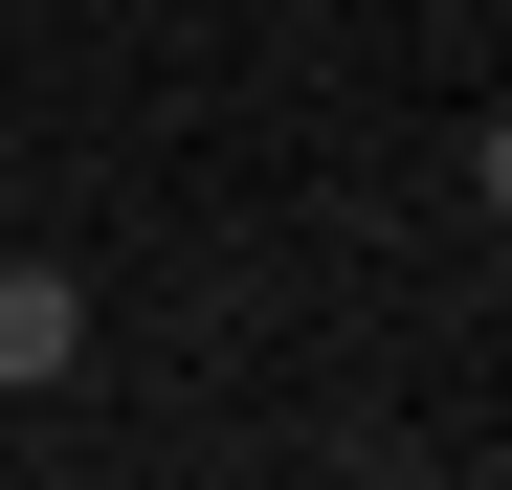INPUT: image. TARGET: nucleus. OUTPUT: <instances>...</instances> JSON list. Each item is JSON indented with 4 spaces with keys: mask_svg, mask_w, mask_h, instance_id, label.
<instances>
[{
    "mask_svg": "<svg viewBox=\"0 0 512 490\" xmlns=\"http://www.w3.org/2000/svg\"><path fill=\"white\" fill-rule=\"evenodd\" d=\"M0 446H23V379H0Z\"/></svg>",
    "mask_w": 512,
    "mask_h": 490,
    "instance_id": "3",
    "label": "nucleus"
},
{
    "mask_svg": "<svg viewBox=\"0 0 512 490\" xmlns=\"http://www.w3.org/2000/svg\"><path fill=\"white\" fill-rule=\"evenodd\" d=\"M468 201H490V223H512V112H490V134H468Z\"/></svg>",
    "mask_w": 512,
    "mask_h": 490,
    "instance_id": "2",
    "label": "nucleus"
},
{
    "mask_svg": "<svg viewBox=\"0 0 512 490\" xmlns=\"http://www.w3.org/2000/svg\"><path fill=\"white\" fill-rule=\"evenodd\" d=\"M67 357H90V290H67V268H0V379H23V401H45Z\"/></svg>",
    "mask_w": 512,
    "mask_h": 490,
    "instance_id": "1",
    "label": "nucleus"
}]
</instances>
